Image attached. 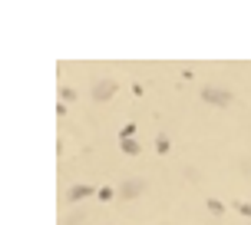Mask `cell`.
I'll return each mask as SVG.
<instances>
[{
	"label": "cell",
	"mask_w": 251,
	"mask_h": 225,
	"mask_svg": "<svg viewBox=\"0 0 251 225\" xmlns=\"http://www.w3.org/2000/svg\"><path fill=\"white\" fill-rule=\"evenodd\" d=\"M201 100L225 110V106H231V100H235V96H231V89H228V86H201Z\"/></svg>",
	"instance_id": "obj_1"
},
{
	"label": "cell",
	"mask_w": 251,
	"mask_h": 225,
	"mask_svg": "<svg viewBox=\"0 0 251 225\" xmlns=\"http://www.w3.org/2000/svg\"><path fill=\"white\" fill-rule=\"evenodd\" d=\"M116 80H109V76H100V80H96V83H93V89H89V96H93V100L96 103H106V100H113L116 96Z\"/></svg>",
	"instance_id": "obj_2"
},
{
	"label": "cell",
	"mask_w": 251,
	"mask_h": 225,
	"mask_svg": "<svg viewBox=\"0 0 251 225\" xmlns=\"http://www.w3.org/2000/svg\"><path fill=\"white\" fill-rule=\"evenodd\" d=\"M146 192V179H126L119 186V199H139Z\"/></svg>",
	"instance_id": "obj_3"
},
{
	"label": "cell",
	"mask_w": 251,
	"mask_h": 225,
	"mask_svg": "<svg viewBox=\"0 0 251 225\" xmlns=\"http://www.w3.org/2000/svg\"><path fill=\"white\" fill-rule=\"evenodd\" d=\"M93 192H100V189H93V186H83V182H76V186H70V192H66V202H70V205H76V202L89 199Z\"/></svg>",
	"instance_id": "obj_4"
},
{
	"label": "cell",
	"mask_w": 251,
	"mask_h": 225,
	"mask_svg": "<svg viewBox=\"0 0 251 225\" xmlns=\"http://www.w3.org/2000/svg\"><path fill=\"white\" fill-rule=\"evenodd\" d=\"M123 152L136 156V152H139V142H136V139H129V136H123Z\"/></svg>",
	"instance_id": "obj_5"
},
{
	"label": "cell",
	"mask_w": 251,
	"mask_h": 225,
	"mask_svg": "<svg viewBox=\"0 0 251 225\" xmlns=\"http://www.w3.org/2000/svg\"><path fill=\"white\" fill-rule=\"evenodd\" d=\"M208 212H212V215H222V212H225V205H222V202H208Z\"/></svg>",
	"instance_id": "obj_6"
},
{
	"label": "cell",
	"mask_w": 251,
	"mask_h": 225,
	"mask_svg": "<svg viewBox=\"0 0 251 225\" xmlns=\"http://www.w3.org/2000/svg\"><path fill=\"white\" fill-rule=\"evenodd\" d=\"M155 149H159V152H169V139H165V136H155Z\"/></svg>",
	"instance_id": "obj_7"
},
{
	"label": "cell",
	"mask_w": 251,
	"mask_h": 225,
	"mask_svg": "<svg viewBox=\"0 0 251 225\" xmlns=\"http://www.w3.org/2000/svg\"><path fill=\"white\" fill-rule=\"evenodd\" d=\"M238 209H241V215H251V205H245V202H241Z\"/></svg>",
	"instance_id": "obj_8"
}]
</instances>
